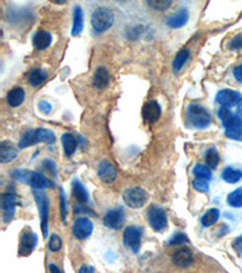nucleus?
<instances>
[{
  "label": "nucleus",
  "mask_w": 242,
  "mask_h": 273,
  "mask_svg": "<svg viewBox=\"0 0 242 273\" xmlns=\"http://www.w3.org/2000/svg\"><path fill=\"white\" fill-rule=\"evenodd\" d=\"M109 84V72L106 67H98L93 76L92 85L96 90H103Z\"/></svg>",
  "instance_id": "aec40b11"
},
{
  "label": "nucleus",
  "mask_w": 242,
  "mask_h": 273,
  "mask_svg": "<svg viewBox=\"0 0 242 273\" xmlns=\"http://www.w3.org/2000/svg\"><path fill=\"white\" fill-rule=\"evenodd\" d=\"M186 118L189 124L196 129H206L211 124V115L197 103H190L186 107Z\"/></svg>",
  "instance_id": "7ed1b4c3"
},
{
  "label": "nucleus",
  "mask_w": 242,
  "mask_h": 273,
  "mask_svg": "<svg viewBox=\"0 0 242 273\" xmlns=\"http://www.w3.org/2000/svg\"><path fill=\"white\" fill-rule=\"evenodd\" d=\"M218 117L225 129V135L229 139L242 140V119L239 115L233 114L229 108L221 107L218 111Z\"/></svg>",
  "instance_id": "f257e3e1"
},
{
  "label": "nucleus",
  "mask_w": 242,
  "mask_h": 273,
  "mask_svg": "<svg viewBox=\"0 0 242 273\" xmlns=\"http://www.w3.org/2000/svg\"><path fill=\"white\" fill-rule=\"evenodd\" d=\"M38 237L37 234L32 231L24 230L23 232L21 233L20 237V245H18V255L21 256H27L32 254L33 250H34L35 245H37Z\"/></svg>",
  "instance_id": "9d476101"
},
{
  "label": "nucleus",
  "mask_w": 242,
  "mask_h": 273,
  "mask_svg": "<svg viewBox=\"0 0 242 273\" xmlns=\"http://www.w3.org/2000/svg\"><path fill=\"white\" fill-rule=\"evenodd\" d=\"M123 202L131 209H139L148 202V193L141 187H130L122 194Z\"/></svg>",
  "instance_id": "423d86ee"
},
{
  "label": "nucleus",
  "mask_w": 242,
  "mask_h": 273,
  "mask_svg": "<svg viewBox=\"0 0 242 273\" xmlns=\"http://www.w3.org/2000/svg\"><path fill=\"white\" fill-rule=\"evenodd\" d=\"M171 4H172L171 0H166V1H164V0H158V1L149 0V1H148V5H149L151 9L158 10V11L167 10L170 6H171Z\"/></svg>",
  "instance_id": "473e14b6"
},
{
  "label": "nucleus",
  "mask_w": 242,
  "mask_h": 273,
  "mask_svg": "<svg viewBox=\"0 0 242 273\" xmlns=\"http://www.w3.org/2000/svg\"><path fill=\"white\" fill-rule=\"evenodd\" d=\"M52 43V35L48 30H39L33 37V45L37 50H45Z\"/></svg>",
  "instance_id": "412c9836"
},
{
  "label": "nucleus",
  "mask_w": 242,
  "mask_h": 273,
  "mask_svg": "<svg viewBox=\"0 0 242 273\" xmlns=\"http://www.w3.org/2000/svg\"><path fill=\"white\" fill-rule=\"evenodd\" d=\"M234 248H235L236 252L240 254V255H242V236L238 237V238L235 239V242H234Z\"/></svg>",
  "instance_id": "79ce46f5"
},
{
  "label": "nucleus",
  "mask_w": 242,
  "mask_h": 273,
  "mask_svg": "<svg viewBox=\"0 0 242 273\" xmlns=\"http://www.w3.org/2000/svg\"><path fill=\"white\" fill-rule=\"evenodd\" d=\"M172 263L177 267H189L192 264V253L188 248H182L172 255Z\"/></svg>",
  "instance_id": "f3484780"
},
{
  "label": "nucleus",
  "mask_w": 242,
  "mask_h": 273,
  "mask_svg": "<svg viewBox=\"0 0 242 273\" xmlns=\"http://www.w3.org/2000/svg\"><path fill=\"white\" fill-rule=\"evenodd\" d=\"M189 21V11L186 9H181L173 13L166 20V24L171 28H182L185 26Z\"/></svg>",
  "instance_id": "a211bd4d"
},
{
  "label": "nucleus",
  "mask_w": 242,
  "mask_h": 273,
  "mask_svg": "<svg viewBox=\"0 0 242 273\" xmlns=\"http://www.w3.org/2000/svg\"><path fill=\"white\" fill-rule=\"evenodd\" d=\"M45 142L49 145L56 142V136L51 130L49 129H30V130L26 131V134L21 137L20 142H18V148L20 150H24V148L30 147L37 143Z\"/></svg>",
  "instance_id": "f03ea898"
},
{
  "label": "nucleus",
  "mask_w": 242,
  "mask_h": 273,
  "mask_svg": "<svg viewBox=\"0 0 242 273\" xmlns=\"http://www.w3.org/2000/svg\"><path fill=\"white\" fill-rule=\"evenodd\" d=\"M73 195L79 203L81 204L89 203V193H87L86 188L82 186L80 181L75 180L73 182Z\"/></svg>",
  "instance_id": "393cba45"
},
{
  "label": "nucleus",
  "mask_w": 242,
  "mask_h": 273,
  "mask_svg": "<svg viewBox=\"0 0 242 273\" xmlns=\"http://www.w3.org/2000/svg\"><path fill=\"white\" fill-rule=\"evenodd\" d=\"M219 216H221V212H219L218 209L216 208L208 209V210L203 214L201 219L202 226L203 227H211V226H213L214 223L218 221Z\"/></svg>",
  "instance_id": "cd10ccee"
},
{
  "label": "nucleus",
  "mask_w": 242,
  "mask_h": 273,
  "mask_svg": "<svg viewBox=\"0 0 242 273\" xmlns=\"http://www.w3.org/2000/svg\"><path fill=\"white\" fill-rule=\"evenodd\" d=\"M46 73L41 68H34L28 76V83L32 87H39L46 81Z\"/></svg>",
  "instance_id": "c85d7f7f"
},
{
  "label": "nucleus",
  "mask_w": 242,
  "mask_h": 273,
  "mask_svg": "<svg viewBox=\"0 0 242 273\" xmlns=\"http://www.w3.org/2000/svg\"><path fill=\"white\" fill-rule=\"evenodd\" d=\"M91 23L96 32H106L114 23V13L108 7H98L93 11L92 16H91Z\"/></svg>",
  "instance_id": "39448f33"
},
{
  "label": "nucleus",
  "mask_w": 242,
  "mask_h": 273,
  "mask_svg": "<svg viewBox=\"0 0 242 273\" xmlns=\"http://www.w3.org/2000/svg\"><path fill=\"white\" fill-rule=\"evenodd\" d=\"M60 217H62L63 222H65L68 215V209H67V200H65V195L63 189H60Z\"/></svg>",
  "instance_id": "c9c22d12"
},
{
  "label": "nucleus",
  "mask_w": 242,
  "mask_h": 273,
  "mask_svg": "<svg viewBox=\"0 0 242 273\" xmlns=\"http://www.w3.org/2000/svg\"><path fill=\"white\" fill-rule=\"evenodd\" d=\"M24 98H26V92L20 87L13 88L12 90L9 91L6 96V101L11 107H18L23 103Z\"/></svg>",
  "instance_id": "4be33fe9"
},
{
  "label": "nucleus",
  "mask_w": 242,
  "mask_h": 273,
  "mask_svg": "<svg viewBox=\"0 0 242 273\" xmlns=\"http://www.w3.org/2000/svg\"><path fill=\"white\" fill-rule=\"evenodd\" d=\"M216 102L221 104L222 107L229 108V107L236 106V104L242 103V97L239 92L230 89H223L218 91L216 95Z\"/></svg>",
  "instance_id": "f8f14e48"
},
{
  "label": "nucleus",
  "mask_w": 242,
  "mask_h": 273,
  "mask_svg": "<svg viewBox=\"0 0 242 273\" xmlns=\"http://www.w3.org/2000/svg\"><path fill=\"white\" fill-rule=\"evenodd\" d=\"M16 193L13 191H7L2 195V220L5 223H10L12 221L13 216H15V209H16Z\"/></svg>",
  "instance_id": "ddd939ff"
},
{
  "label": "nucleus",
  "mask_w": 242,
  "mask_h": 273,
  "mask_svg": "<svg viewBox=\"0 0 242 273\" xmlns=\"http://www.w3.org/2000/svg\"><path fill=\"white\" fill-rule=\"evenodd\" d=\"M143 118L148 123L154 124L161 117V107L156 101H149L144 104L142 111Z\"/></svg>",
  "instance_id": "dca6fc26"
},
{
  "label": "nucleus",
  "mask_w": 242,
  "mask_h": 273,
  "mask_svg": "<svg viewBox=\"0 0 242 273\" xmlns=\"http://www.w3.org/2000/svg\"><path fill=\"white\" fill-rule=\"evenodd\" d=\"M222 179L228 183H236L242 179L241 170L234 169L232 167H227L222 173Z\"/></svg>",
  "instance_id": "a878e982"
},
{
  "label": "nucleus",
  "mask_w": 242,
  "mask_h": 273,
  "mask_svg": "<svg viewBox=\"0 0 242 273\" xmlns=\"http://www.w3.org/2000/svg\"><path fill=\"white\" fill-rule=\"evenodd\" d=\"M38 108H39V111L41 113H44V114H50L52 111V107L51 104L49 103L48 101H40L39 103H38Z\"/></svg>",
  "instance_id": "4c0bfd02"
},
{
  "label": "nucleus",
  "mask_w": 242,
  "mask_h": 273,
  "mask_svg": "<svg viewBox=\"0 0 242 273\" xmlns=\"http://www.w3.org/2000/svg\"><path fill=\"white\" fill-rule=\"evenodd\" d=\"M12 178L16 180L24 182L29 184L34 189H44L50 184V181L43 175L37 172H28V170H15L12 174Z\"/></svg>",
  "instance_id": "20e7f679"
},
{
  "label": "nucleus",
  "mask_w": 242,
  "mask_h": 273,
  "mask_svg": "<svg viewBox=\"0 0 242 273\" xmlns=\"http://www.w3.org/2000/svg\"><path fill=\"white\" fill-rule=\"evenodd\" d=\"M234 77H235L236 81L242 84V65L234 68Z\"/></svg>",
  "instance_id": "a19ab883"
},
{
  "label": "nucleus",
  "mask_w": 242,
  "mask_h": 273,
  "mask_svg": "<svg viewBox=\"0 0 242 273\" xmlns=\"http://www.w3.org/2000/svg\"><path fill=\"white\" fill-rule=\"evenodd\" d=\"M192 173H194V175L199 179H205V180H208V181L212 179L211 169L207 167V165L196 164L195 165L194 170H192Z\"/></svg>",
  "instance_id": "2f4dec72"
},
{
  "label": "nucleus",
  "mask_w": 242,
  "mask_h": 273,
  "mask_svg": "<svg viewBox=\"0 0 242 273\" xmlns=\"http://www.w3.org/2000/svg\"><path fill=\"white\" fill-rule=\"evenodd\" d=\"M79 273H95V270H93V267L89 266V265H84L79 270Z\"/></svg>",
  "instance_id": "37998d69"
},
{
  "label": "nucleus",
  "mask_w": 242,
  "mask_h": 273,
  "mask_svg": "<svg viewBox=\"0 0 242 273\" xmlns=\"http://www.w3.org/2000/svg\"><path fill=\"white\" fill-rule=\"evenodd\" d=\"M189 239L188 237L185 236L184 233H176L175 236L172 237L171 239H170L169 244L170 245H181V244H184V243H188Z\"/></svg>",
  "instance_id": "e433bc0d"
},
{
  "label": "nucleus",
  "mask_w": 242,
  "mask_h": 273,
  "mask_svg": "<svg viewBox=\"0 0 242 273\" xmlns=\"http://www.w3.org/2000/svg\"><path fill=\"white\" fill-rule=\"evenodd\" d=\"M35 203H37L38 210H39L41 219V230H43L44 238H48V223H49V200L45 192L43 189H34L33 191Z\"/></svg>",
  "instance_id": "0eeeda50"
},
{
  "label": "nucleus",
  "mask_w": 242,
  "mask_h": 273,
  "mask_svg": "<svg viewBox=\"0 0 242 273\" xmlns=\"http://www.w3.org/2000/svg\"><path fill=\"white\" fill-rule=\"evenodd\" d=\"M84 29V12H82L81 7L76 5L74 7V18H73V28H71V35L76 37L80 35Z\"/></svg>",
  "instance_id": "5701e85b"
},
{
  "label": "nucleus",
  "mask_w": 242,
  "mask_h": 273,
  "mask_svg": "<svg viewBox=\"0 0 242 273\" xmlns=\"http://www.w3.org/2000/svg\"><path fill=\"white\" fill-rule=\"evenodd\" d=\"M148 220H149L150 227L156 232H161L167 227L166 212L160 206H150L148 210Z\"/></svg>",
  "instance_id": "6e6552de"
},
{
  "label": "nucleus",
  "mask_w": 242,
  "mask_h": 273,
  "mask_svg": "<svg viewBox=\"0 0 242 273\" xmlns=\"http://www.w3.org/2000/svg\"><path fill=\"white\" fill-rule=\"evenodd\" d=\"M93 232V225L89 217H78L74 221L73 234L76 239H87Z\"/></svg>",
  "instance_id": "9b49d317"
},
{
  "label": "nucleus",
  "mask_w": 242,
  "mask_h": 273,
  "mask_svg": "<svg viewBox=\"0 0 242 273\" xmlns=\"http://www.w3.org/2000/svg\"><path fill=\"white\" fill-rule=\"evenodd\" d=\"M192 186H194V188L199 192L207 193L210 191V183H208V180H205V179L196 178L194 182H192Z\"/></svg>",
  "instance_id": "72a5a7b5"
},
{
  "label": "nucleus",
  "mask_w": 242,
  "mask_h": 273,
  "mask_svg": "<svg viewBox=\"0 0 242 273\" xmlns=\"http://www.w3.org/2000/svg\"><path fill=\"white\" fill-rule=\"evenodd\" d=\"M62 145H63V150H64L65 156L67 157L73 156L74 152L76 151V147H78L76 137L74 136L73 134L65 132V134L62 135Z\"/></svg>",
  "instance_id": "b1692460"
},
{
  "label": "nucleus",
  "mask_w": 242,
  "mask_h": 273,
  "mask_svg": "<svg viewBox=\"0 0 242 273\" xmlns=\"http://www.w3.org/2000/svg\"><path fill=\"white\" fill-rule=\"evenodd\" d=\"M17 157V148L12 142L1 141L0 142V162L10 163Z\"/></svg>",
  "instance_id": "6ab92c4d"
},
{
  "label": "nucleus",
  "mask_w": 242,
  "mask_h": 273,
  "mask_svg": "<svg viewBox=\"0 0 242 273\" xmlns=\"http://www.w3.org/2000/svg\"><path fill=\"white\" fill-rule=\"evenodd\" d=\"M189 56H190V51H189L188 49H183V50H181L180 52H178V54L176 55L175 60H173V62H172L173 72L178 73V72H180L182 68H183V66L186 63V61H188Z\"/></svg>",
  "instance_id": "bb28decb"
},
{
  "label": "nucleus",
  "mask_w": 242,
  "mask_h": 273,
  "mask_svg": "<svg viewBox=\"0 0 242 273\" xmlns=\"http://www.w3.org/2000/svg\"><path fill=\"white\" fill-rule=\"evenodd\" d=\"M60 248H62V239H60L57 234H51L50 242H49V249H50L51 252L56 253L59 252Z\"/></svg>",
  "instance_id": "f704fd0d"
},
{
  "label": "nucleus",
  "mask_w": 242,
  "mask_h": 273,
  "mask_svg": "<svg viewBox=\"0 0 242 273\" xmlns=\"http://www.w3.org/2000/svg\"><path fill=\"white\" fill-rule=\"evenodd\" d=\"M123 244L134 254L139 252L142 243V230L137 226H128L123 231Z\"/></svg>",
  "instance_id": "1a4fd4ad"
},
{
  "label": "nucleus",
  "mask_w": 242,
  "mask_h": 273,
  "mask_svg": "<svg viewBox=\"0 0 242 273\" xmlns=\"http://www.w3.org/2000/svg\"><path fill=\"white\" fill-rule=\"evenodd\" d=\"M49 270H50V273H60V270L54 264H51L50 266H49Z\"/></svg>",
  "instance_id": "c03bdc74"
},
{
  "label": "nucleus",
  "mask_w": 242,
  "mask_h": 273,
  "mask_svg": "<svg viewBox=\"0 0 242 273\" xmlns=\"http://www.w3.org/2000/svg\"><path fill=\"white\" fill-rule=\"evenodd\" d=\"M98 178L101 179V181H103L104 183H112L117 180L118 178V172L115 169L114 164L108 161H103L100 163L97 169Z\"/></svg>",
  "instance_id": "4468645a"
},
{
  "label": "nucleus",
  "mask_w": 242,
  "mask_h": 273,
  "mask_svg": "<svg viewBox=\"0 0 242 273\" xmlns=\"http://www.w3.org/2000/svg\"><path fill=\"white\" fill-rule=\"evenodd\" d=\"M227 200L228 204L233 208H242V187L229 193Z\"/></svg>",
  "instance_id": "c756f323"
},
{
  "label": "nucleus",
  "mask_w": 242,
  "mask_h": 273,
  "mask_svg": "<svg viewBox=\"0 0 242 273\" xmlns=\"http://www.w3.org/2000/svg\"><path fill=\"white\" fill-rule=\"evenodd\" d=\"M44 165L46 167V169L50 172L52 175L56 176L57 175V168H56V163L54 161H51V159H46V161H44Z\"/></svg>",
  "instance_id": "ea45409f"
},
{
  "label": "nucleus",
  "mask_w": 242,
  "mask_h": 273,
  "mask_svg": "<svg viewBox=\"0 0 242 273\" xmlns=\"http://www.w3.org/2000/svg\"><path fill=\"white\" fill-rule=\"evenodd\" d=\"M123 221H125V215H123L122 209H113L109 210L104 216L103 222L107 227L112 230H120L122 227Z\"/></svg>",
  "instance_id": "2eb2a0df"
},
{
  "label": "nucleus",
  "mask_w": 242,
  "mask_h": 273,
  "mask_svg": "<svg viewBox=\"0 0 242 273\" xmlns=\"http://www.w3.org/2000/svg\"><path fill=\"white\" fill-rule=\"evenodd\" d=\"M229 46L232 49H236V50H242V33L236 35V37L230 41Z\"/></svg>",
  "instance_id": "58836bf2"
},
{
  "label": "nucleus",
  "mask_w": 242,
  "mask_h": 273,
  "mask_svg": "<svg viewBox=\"0 0 242 273\" xmlns=\"http://www.w3.org/2000/svg\"><path fill=\"white\" fill-rule=\"evenodd\" d=\"M219 161H221V158H219L218 152L214 150V148H210L207 151V153H206V164H207V167L210 169H216L218 167Z\"/></svg>",
  "instance_id": "7c9ffc66"
}]
</instances>
